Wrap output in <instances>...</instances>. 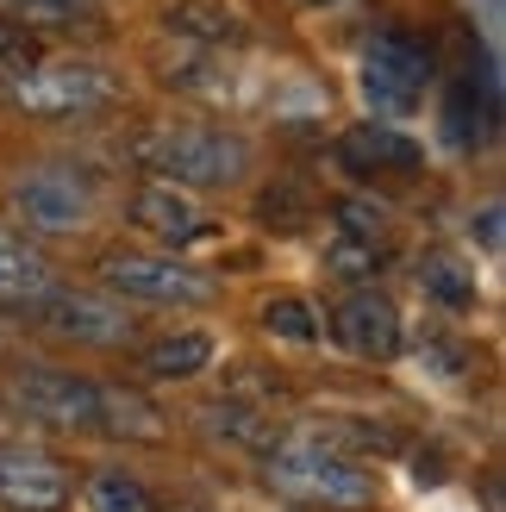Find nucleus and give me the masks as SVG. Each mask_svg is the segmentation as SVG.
Returning a JSON list of instances; mask_svg holds the SVG:
<instances>
[{
	"instance_id": "obj_1",
	"label": "nucleus",
	"mask_w": 506,
	"mask_h": 512,
	"mask_svg": "<svg viewBox=\"0 0 506 512\" xmlns=\"http://www.w3.org/2000/svg\"><path fill=\"white\" fill-rule=\"evenodd\" d=\"M132 163L163 188L200 194V188H238L257 163V150L225 125H150L132 144Z\"/></svg>"
},
{
	"instance_id": "obj_2",
	"label": "nucleus",
	"mask_w": 506,
	"mask_h": 512,
	"mask_svg": "<svg viewBox=\"0 0 506 512\" xmlns=\"http://www.w3.org/2000/svg\"><path fill=\"white\" fill-rule=\"evenodd\" d=\"M263 469H269V488L313 500V506H369L375 500V475L357 456H344L338 444H319V438H275L263 450Z\"/></svg>"
},
{
	"instance_id": "obj_3",
	"label": "nucleus",
	"mask_w": 506,
	"mask_h": 512,
	"mask_svg": "<svg viewBox=\"0 0 506 512\" xmlns=\"http://www.w3.org/2000/svg\"><path fill=\"white\" fill-rule=\"evenodd\" d=\"M100 281L144 306H213L219 300V281L207 269L163 256V250H107L100 256Z\"/></svg>"
},
{
	"instance_id": "obj_4",
	"label": "nucleus",
	"mask_w": 506,
	"mask_h": 512,
	"mask_svg": "<svg viewBox=\"0 0 506 512\" xmlns=\"http://www.w3.org/2000/svg\"><path fill=\"white\" fill-rule=\"evenodd\" d=\"M7 207L38 238H82L100 213V200L88 188V175L75 169H25L7 182Z\"/></svg>"
},
{
	"instance_id": "obj_5",
	"label": "nucleus",
	"mask_w": 506,
	"mask_h": 512,
	"mask_svg": "<svg viewBox=\"0 0 506 512\" xmlns=\"http://www.w3.org/2000/svg\"><path fill=\"white\" fill-rule=\"evenodd\" d=\"M7 406L32 425L50 431H94L100 425V381L75 375V369H50V363H25L7 375Z\"/></svg>"
},
{
	"instance_id": "obj_6",
	"label": "nucleus",
	"mask_w": 506,
	"mask_h": 512,
	"mask_svg": "<svg viewBox=\"0 0 506 512\" xmlns=\"http://www.w3.org/2000/svg\"><path fill=\"white\" fill-rule=\"evenodd\" d=\"M7 100L32 119H75L94 113L113 100V75L100 69L94 57H44L38 69H25L7 82Z\"/></svg>"
},
{
	"instance_id": "obj_7",
	"label": "nucleus",
	"mask_w": 506,
	"mask_h": 512,
	"mask_svg": "<svg viewBox=\"0 0 506 512\" xmlns=\"http://www.w3.org/2000/svg\"><path fill=\"white\" fill-rule=\"evenodd\" d=\"M425 75H432V63H425V44L413 32L388 25V32L369 38V50H363V94H369L375 113H413L425 100Z\"/></svg>"
},
{
	"instance_id": "obj_8",
	"label": "nucleus",
	"mask_w": 506,
	"mask_h": 512,
	"mask_svg": "<svg viewBox=\"0 0 506 512\" xmlns=\"http://www.w3.org/2000/svg\"><path fill=\"white\" fill-rule=\"evenodd\" d=\"M32 319L44 331H57V338H69V344H88V350H119V344H132V331H138L119 300L94 294V288H63V281L32 306Z\"/></svg>"
},
{
	"instance_id": "obj_9",
	"label": "nucleus",
	"mask_w": 506,
	"mask_h": 512,
	"mask_svg": "<svg viewBox=\"0 0 506 512\" xmlns=\"http://www.w3.org/2000/svg\"><path fill=\"white\" fill-rule=\"evenodd\" d=\"M332 338H338L350 356H363V363H394L400 344H407V325H400V306H394L382 288H357V294L338 300Z\"/></svg>"
},
{
	"instance_id": "obj_10",
	"label": "nucleus",
	"mask_w": 506,
	"mask_h": 512,
	"mask_svg": "<svg viewBox=\"0 0 506 512\" xmlns=\"http://www.w3.org/2000/svg\"><path fill=\"white\" fill-rule=\"evenodd\" d=\"M125 213H132V225H138L150 244H163V256L188 250L200 238H213L207 207H200L194 194H182V188H163V182H138L132 200H125Z\"/></svg>"
},
{
	"instance_id": "obj_11",
	"label": "nucleus",
	"mask_w": 506,
	"mask_h": 512,
	"mask_svg": "<svg viewBox=\"0 0 506 512\" xmlns=\"http://www.w3.org/2000/svg\"><path fill=\"white\" fill-rule=\"evenodd\" d=\"M0 506L7 512H63L69 469L38 444H0Z\"/></svg>"
},
{
	"instance_id": "obj_12",
	"label": "nucleus",
	"mask_w": 506,
	"mask_h": 512,
	"mask_svg": "<svg viewBox=\"0 0 506 512\" xmlns=\"http://www.w3.org/2000/svg\"><path fill=\"white\" fill-rule=\"evenodd\" d=\"M338 163L344 175H407L425 163V150L419 138H407L400 125H350V132L338 138Z\"/></svg>"
},
{
	"instance_id": "obj_13",
	"label": "nucleus",
	"mask_w": 506,
	"mask_h": 512,
	"mask_svg": "<svg viewBox=\"0 0 506 512\" xmlns=\"http://www.w3.org/2000/svg\"><path fill=\"white\" fill-rule=\"evenodd\" d=\"M57 288V269H50V256L13 232V225H0V306L7 313H32V306Z\"/></svg>"
},
{
	"instance_id": "obj_14",
	"label": "nucleus",
	"mask_w": 506,
	"mask_h": 512,
	"mask_svg": "<svg viewBox=\"0 0 506 512\" xmlns=\"http://www.w3.org/2000/svg\"><path fill=\"white\" fill-rule=\"evenodd\" d=\"M94 431L100 438H125V444H163L169 419L144 388H107L100 381V425Z\"/></svg>"
},
{
	"instance_id": "obj_15",
	"label": "nucleus",
	"mask_w": 506,
	"mask_h": 512,
	"mask_svg": "<svg viewBox=\"0 0 506 512\" xmlns=\"http://www.w3.org/2000/svg\"><path fill=\"white\" fill-rule=\"evenodd\" d=\"M163 32L219 57V50L244 44V19L232 7H213V0H175V7H163Z\"/></svg>"
},
{
	"instance_id": "obj_16",
	"label": "nucleus",
	"mask_w": 506,
	"mask_h": 512,
	"mask_svg": "<svg viewBox=\"0 0 506 512\" xmlns=\"http://www.w3.org/2000/svg\"><path fill=\"white\" fill-rule=\"evenodd\" d=\"M213 356H219V344L207 331H163V338H150L138 350V369L150 381H194L213 369Z\"/></svg>"
},
{
	"instance_id": "obj_17",
	"label": "nucleus",
	"mask_w": 506,
	"mask_h": 512,
	"mask_svg": "<svg viewBox=\"0 0 506 512\" xmlns=\"http://www.w3.org/2000/svg\"><path fill=\"white\" fill-rule=\"evenodd\" d=\"M419 288L432 294L438 306H450V313H469L475 306V269L463 263V256H450V250H425L419 256Z\"/></svg>"
},
{
	"instance_id": "obj_18",
	"label": "nucleus",
	"mask_w": 506,
	"mask_h": 512,
	"mask_svg": "<svg viewBox=\"0 0 506 512\" xmlns=\"http://www.w3.org/2000/svg\"><path fill=\"white\" fill-rule=\"evenodd\" d=\"M257 319H263L269 338H282V344H319L325 338V319L307 294H275V300H263Z\"/></svg>"
},
{
	"instance_id": "obj_19",
	"label": "nucleus",
	"mask_w": 506,
	"mask_h": 512,
	"mask_svg": "<svg viewBox=\"0 0 506 512\" xmlns=\"http://www.w3.org/2000/svg\"><path fill=\"white\" fill-rule=\"evenodd\" d=\"M207 431H213V438L244 444V450H269V444H275L269 419L257 413V406H244V400H219V406H207Z\"/></svg>"
},
{
	"instance_id": "obj_20",
	"label": "nucleus",
	"mask_w": 506,
	"mask_h": 512,
	"mask_svg": "<svg viewBox=\"0 0 506 512\" xmlns=\"http://www.w3.org/2000/svg\"><path fill=\"white\" fill-rule=\"evenodd\" d=\"M88 512H157V500H150V488H144L138 475L94 469V481H88Z\"/></svg>"
},
{
	"instance_id": "obj_21",
	"label": "nucleus",
	"mask_w": 506,
	"mask_h": 512,
	"mask_svg": "<svg viewBox=\"0 0 506 512\" xmlns=\"http://www.w3.org/2000/svg\"><path fill=\"white\" fill-rule=\"evenodd\" d=\"M332 219H338V238H357V244H375V250L388 238V207L382 200H363V194L332 200Z\"/></svg>"
},
{
	"instance_id": "obj_22",
	"label": "nucleus",
	"mask_w": 506,
	"mask_h": 512,
	"mask_svg": "<svg viewBox=\"0 0 506 512\" xmlns=\"http://www.w3.org/2000/svg\"><path fill=\"white\" fill-rule=\"evenodd\" d=\"M0 19L25 25V32H38V25H75V19H88V0H0Z\"/></svg>"
},
{
	"instance_id": "obj_23",
	"label": "nucleus",
	"mask_w": 506,
	"mask_h": 512,
	"mask_svg": "<svg viewBox=\"0 0 506 512\" xmlns=\"http://www.w3.org/2000/svg\"><path fill=\"white\" fill-rule=\"evenodd\" d=\"M375 269H382V250H375V244H357V238H332V244H325V275L363 281Z\"/></svg>"
},
{
	"instance_id": "obj_24",
	"label": "nucleus",
	"mask_w": 506,
	"mask_h": 512,
	"mask_svg": "<svg viewBox=\"0 0 506 512\" xmlns=\"http://www.w3.org/2000/svg\"><path fill=\"white\" fill-rule=\"evenodd\" d=\"M44 63V44H38V32H25V25H13V19H0V75H25V69H38Z\"/></svg>"
},
{
	"instance_id": "obj_25",
	"label": "nucleus",
	"mask_w": 506,
	"mask_h": 512,
	"mask_svg": "<svg viewBox=\"0 0 506 512\" xmlns=\"http://www.w3.org/2000/svg\"><path fill=\"white\" fill-rule=\"evenodd\" d=\"M469 232L482 238L488 250H500V207H494V200H488V207H482V219H469Z\"/></svg>"
},
{
	"instance_id": "obj_26",
	"label": "nucleus",
	"mask_w": 506,
	"mask_h": 512,
	"mask_svg": "<svg viewBox=\"0 0 506 512\" xmlns=\"http://www.w3.org/2000/svg\"><path fill=\"white\" fill-rule=\"evenodd\" d=\"M313 7H325V0H313Z\"/></svg>"
}]
</instances>
